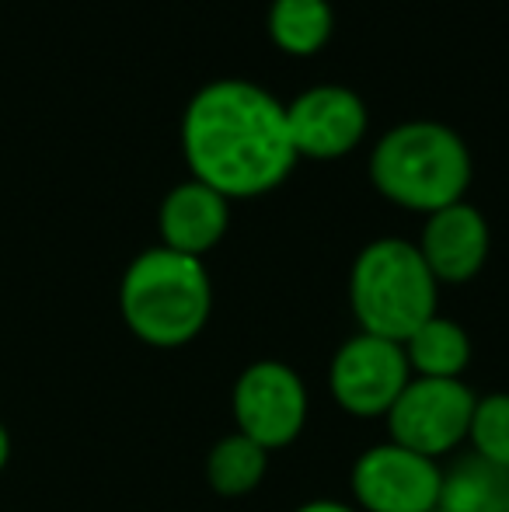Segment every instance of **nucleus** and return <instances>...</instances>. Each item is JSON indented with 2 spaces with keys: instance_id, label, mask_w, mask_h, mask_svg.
Returning a JSON list of instances; mask_svg holds the SVG:
<instances>
[{
  "instance_id": "1a4fd4ad",
  "label": "nucleus",
  "mask_w": 509,
  "mask_h": 512,
  "mask_svg": "<svg viewBox=\"0 0 509 512\" xmlns=\"http://www.w3.org/2000/svg\"><path fill=\"white\" fill-rule=\"evenodd\" d=\"M286 122L297 154L339 157L367 133V105L346 84H314L286 105Z\"/></svg>"
},
{
  "instance_id": "6ab92c4d",
  "label": "nucleus",
  "mask_w": 509,
  "mask_h": 512,
  "mask_svg": "<svg viewBox=\"0 0 509 512\" xmlns=\"http://www.w3.org/2000/svg\"><path fill=\"white\" fill-rule=\"evenodd\" d=\"M433 512H443V509H433Z\"/></svg>"
},
{
  "instance_id": "9d476101",
  "label": "nucleus",
  "mask_w": 509,
  "mask_h": 512,
  "mask_svg": "<svg viewBox=\"0 0 509 512\" xmlns=\"http://www.w3.org/2000/svg\"><path fill=\"white\" fill-rule=\"evenodd\" d=\"M415 248L426 258L436 283H468L489 258V223L475 206L461 199L426 213Z\"/></svg>"
},
{
  "instance_id": "7ed1b4c3",
  "label": "nucleus",
  "mask_w": 509,
  "mask_h": 512,
  "mask_svg": "<svg viewBox=\"0 0 509 512\" xmlns=\"http://www.w3.org/2000/svg\"><path fill=\"white\" fill-rule=\"evenodd\" d=\"M370 178L391 203L433 213L461 203L471 182V150L461 133L436 119H408L381 133Z\"/></svg>"
},
{
  "instance_id": "9b49d317",
  "label": "nucleus",
  "mask_w": 509,
  "mask_h": 512,
  "mask_svg": "<svg viewBox=\"0 0 509 512\" xmlns=\"http://www.w3.org/2000/svg\"><path fill=\"white\" fill-rule=\"evenodd\" d=\"M227 223H231V199L199 178L168 189V196L161 199V213H157L164 248L192 258H203L213 244H220Z\"/></svg>"
},
{
  "instance_id": "39448f33",
  "label": "nucleus",
  "mask_w": 509,
  "mask_h": 512,
  "mask_svg": "<svg viewBox=\"0 0 509 512\" xmlns=\"http://www.w3.org/2000/svg\"><path fill=\"white\" fill-rule=\"evenodd\" d=\"M478 394L464 380L412 377L387 411V439L429 460H443L468 443Z\"/></svg>"
},
{
  "instance_id": "f3484780",
  "label": "nucleus",
  "mask_w": 509,
  "mask_h": 512,
  "mask_svg": "<svg viewBox=\"0 0 509 512\" xmlns=\"http://www.w3.org/2000/svg\"><path fill=\"white\" fill-rule=\"evenodd\" d=\"M293 512H360V509L346 506V502H339V499H314V502H304V506H297Z\"/></svg>"
},
{
  "instance_id": "0eeeda50",
  "label": "nucleus",
  "mask_w": 509,
  "mask_h": 512,
  "mask_svg": "<svg viewBox=\"0 0 509 512\" xmlns=\"http://www.w3.org/2000/svg\"><path fill=\"white\" fill-rule=\"evenodd\" d=\"M412 380L405 349L391 338L356 331L328 366L332 401L353 418H384Z\"/></svg>"
},
{
  "instance_id": "2eb2a0df",
  "label": "nucleus",
  "mask_w": 509,
  "mask_h": 512,
  "mask_svg": "<svg viewBox=\"0 0 509 512\" xmlns=\"http://www.w3.org/2000/svg\"><path fill=\"white\" fill-rule=\"evenodd\" d=\"M335 14L328 0H272L269 4V35L286 53H318L328 42Z\"/></svg>"
},
{
  "instance_id": "423d86ee",
  "label": "nucleus",
  "mask_w": 509,
  "mask_h": 512,
  "mask_svg": "<svg viewBox=\"0 0 509 512\" xmlns=\"http://www.w3.org/2000/svg\"><path fill=\"white\" fill-rule=\"evenodd\" d=\"M231 411L238 432L262 450H283L307 425V384L293 366L279 359H258L234 380Z\"/></svg>"
},
{
  "instance_id": "f03ea898",
  "label": "nucleus",
  "mask_w": 509,
  "mask_h": 512,
  "mask_svg": "<svg viewBox=\"0 0 509 512\" xmlns=\"http://www.w3.org/2000/svg\"><path fill=\"white\" fill-rule=\"evenodd\" d=\"M119 310L126 328L150 349L189 345L213 310V286L203 258L164 244L140 251L119 283Z\"/></svg>"
},
{
  "instance_id": "4468645a",
  "label": "nucleus",
  "mask_w": 509,
  "mask_h": 512,
  "mask_svg": "<svg viewBox=\"0 0 509 512\" xmlns=\"http://www.w3.org/2000/svg\"><path fill=\"white\" fill-rule=\"evenodd\" d=\"M265 471H269V450H262L241 432L217 439L213 450L206 453V481L224 499L252 495L265 481Z\"/></svg>"
},
{
  "instance_id": "20e7f679",
  "label": "nucleus",
  "mask_w": 509,
  "mask_h": 512,
  "mask_svg": "<svg viewBox=\"0 0 509 512\" xmlns=\"http://www.w3.org/2000/svg\"><path fill=\"white\" fill-rule=\"evenodd\" d=\"M440 283L412 241L377 237L356 255L349 272V307L367 335L405 342L436 314Z\"/></svg>"
},
{
  "instance_id": "a211bd4d",
  "label": "nucleus",
  "mask_w": 509,
  "mask_h": 512,
  "mask_svg": "<svg viewBox=\"0 0 509 512\" xmlns=\"http://www.w3.org/2000/svg\"><path fill=\"white\" fill-rule=\"evenodd\" d=\"M7 460H11V436H7L4 422H0V471L7 467Z\"/></svg>"
},
{
  "instance_id": "f257e3e1",
  "label": "nucleus",
  "mask_w": 509,
  "mask_h": 512,
  "mask_svg": "<svg viewBox=\"0 0 509 512\" xmlns=\"http://www.w3.org/2000/svg\"><path fill=\"white\" fill-rule=\"evenodd\" d=\"M182 150L192 178L227 199L276 189L297 164L286 105L245 77H217L182 112Z\"/></svg>"
},
{
  "instance_id": "dca6fc26",
  "label": "nucleus",
  "mask_w": 509,
  "mask_h": 512,
  "mask_svg": "<svg viewBox=\"0 0 509 512\" xmlns=\"http://www.w3.org/2000/svg\"><path fill=\"white\" fill-rule=\"evenodd\" d=\"M468 446L482 460L509 467V394L496 391L475 401V415H471Z\"/></svg>"
},
{
  "instance_id": "ddd939ff",
  "label": "nucleus",
  "mask_w": 509,
  "mask_h": 512,
  "mask_svg": "<svg viewBox=\"0 0 509 512\" xmlns=\"http://www.w3.org/2000/svg\"><path fill=\"white\" fill-rule=\"evenodd\" d=\"M412 377L461 380L471 363V338L450 317L433 314L401 342Z\"/></svg>"
},
{
  "instance_id": "6e6552de",
  "label": "nucleus",
  "mask_w": 509,
  "mask_h": 512,
  "mask_svg": "<svg viewBox=\"0 0 509 512\" xmlns=\"http://www.w3.org/2000/svg\"><path fill=\"white\" fill-rule=\"evenodd\" d=\"M349 485L360 512H433L440 509L443 467L387 439L356 457Z\"/></svg>"
},
{
  "instance_id": "f8f14e48",
  "label": "nucleus",
  "mask_w": 509,
  "mask_h": 512,
  "mask_svg": "<svg viewBox=\"0 0 509 512\" xmlns=\"http://www.w3.org/2000/svg\"><path fill=\"white\" fill-rule=\"evenodd\" d=\"M443 512H509V467L482 460L478 453H461L443 467Z\"/></svg>"
}]
</instances>
